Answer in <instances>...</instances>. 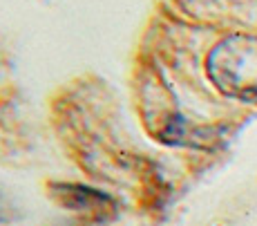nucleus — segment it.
Here are the masks:
<instances>
[{
    "label": "nucleus",
    "mask_w": 257,
    "mask_h": 226,
    "mask_svg": "<svg viewBox=\"0 0 257 226\" xmlns=\"http://www.w3.org/2000/svg\"><path fill=\"white\" fill-rule=\"evenodd\" d=\"M52 193L61 206L94 219H105L116 210V201L110 195L83 184H52Z\"/></svg>",
    "instance_id": "nucleus-1"
},
{
    "label": "nucleus",
    "mask_w": 257,
    "mask_h": 226,
    "mask_svg": "<svg viewBox=\"0 0 257 226\" xmlns=\"http://www.w3.org/2000/svg\"><path fill=\"white\" fill-rule=\"evenodd\" d=\"M224 90L239 96H257V41H246V50L235 52L230 70L217 72Z\"/></svg>",
    "instance_id": "nucleus-2"
}]
</instances>
